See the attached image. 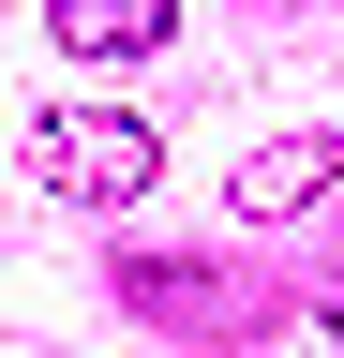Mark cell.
Segmentation results:
<instances>
[{"instance_id":"cell-2","label":"cell","mask_w":344,"mask_h":358,"mask_svg":"<svg viewBox=\"0 0 344 358\" xmlns=\"http://www.w3.org/2000/svg\"><path fill=\"white\" fill-rule=\"evenodd\" d=\"M329 179H344V134H270V150H254V164L225 179V194H240L254 224H284V209H315Z\"/></svg>"},{"instance_id":"cell-5","label":"cell","mask_w":344,"mask_h":358,"mask_svg":"<svg viewBox=\"0 0 344 358\" xmlns=\"http://www.w3.org/2000/svg\"><path fill=\"white\" fill-rule=\"evenodd\" d=\"M329 343H344V313H329Z\"/></svg>"},{"instance_id":"cell-1","label":"cell","mask_w":344,"mask_h":358,"mask_svg":"<svg viewBox=\"0 0 344 358\" xmlns=\"http://www.w3.org/2000/svg\"><path fill=\"white\" fill-rule=\"evenodd\" d=\"M30 179H46L60 209H135L165 179V134L120 120V105H46V120H30Z\"/></svg>"},{"instance_id":"cell-3","label":"cell","mask_w":344,"mask_h":358,"mask_svg":"<svg viewBox=\"0 0 344 358\" xmlns=\"http://www.w3.org/2000/svg\"><path fill=\"white\" fill-rule=\"evenodd\" d=\"M60 60H150L165 30H180V0H46Z\"/></svg>"},{"instance_id":"cell-4","label":"cell","mask_w":344,"mask_h":358,"mask_svg":"<svg viewBox=\"0 0 344 358\" xmlns=\"http://www.w3.org/2000/svg\"><path fill=\"white\" fill-rule=\"evenodd\" d=\"M120 299H135V313H195V299H209V268H165V254H135V268H120Z\"/></svg>"}]
</instances>
